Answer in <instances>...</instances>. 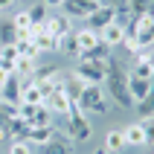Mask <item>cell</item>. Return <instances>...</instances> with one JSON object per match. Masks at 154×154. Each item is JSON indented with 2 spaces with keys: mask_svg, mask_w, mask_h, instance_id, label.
Segmentation results:
<instances>
[{
  "mask_svg": "<svg viewBox=\"0 0 154 154\" xmlns=\"http://www.w3.org/2000/svg\"><path fill=\"white\" fill-rule=\"evenodd\" d=\"M67 116H70V122H67V134H64V137H67L70 143H87V140L93 137V125L87 122V113L79 111L76 99H70Z\"/></svg>",
  "mask_w": 154,
  "mask_h": 154,
  "instance_id": "obj_2",
  "label": "cell"
},
{
  "mask_svg": "<svg viewBox=\"0 0 154 154\" xmlns=\"http://www.w3.org/2000/svg\"><path fill=\"white\" fill-rule=\"evenodd\" d=\"M17 41V29L12 20H0V47L3 44H15Z\"/></svg>",
  "mask_w": 154,
  "mask_h": 154,
  "instance_id": "obj_22",
  "label": "cell"
},
{
  "mask_svg": "<svg viewBox=\"0 0 154 154\" xmlns=\"http://www.w3.org/2000/svg\"><path fill=\"white\" fill-rule=\"evenodd\" d=\"M6 128H9V137H15V140H26V134H29V122L20 119V116H12V119L6 122Z\"/></svg>",
  "mask_w": 154,
  "mask_h": 154,
  "instance_id": "obj_17",
  "label": "cell"
},
{
  "mask_svg": "<svg viewBox=\"0 0 154 154\" xmlns=\"http://www.w3.org/2000/svg\"><path fill=\"white\" fill-rule=\"evenodd\" d=\"M38 154H73V143H70L64 134H55L50 143L38 146Z\"/></svg>",
  "mask_w": 154,
  "mask_h": 154,
  "instance_id": "obj_13",
  "label": "cell"
},
{
  "mask_svg": "<svg viewBox=\"0 0 154 154\" xmlns=\"http://www.w3.org/2000/svg\"><path fill=\"white\" fill-rule=\"evenodd\" d=\"M26 15H29V20H32L35 26H44V20H47V17H50V6H47V3H35V6H29L26 9Z\"/></svg>",
  "mask_w": 154,
  "mask_h": 154,
  "instance_id": "obj_19",
  "label": "cell"
},
{
  "mask_svg": "<svg viewBox=\"0 0 154 154\" xmlns=\"http://www.w3.org/2000/svg\"><path fill=\"white\" fill-rule=\"evenodd\" d=\"M55 134H58V131L52 128V125H32L29 134H26V143H29L32 148H38V146H44V143H50Z\"/></svg>",
  "mask_w": 154,
  "mask_h": 154,
  "instance_id": "obj_14",
  "label": "cell"
},
{
  "mask_svg": "<svg viewBox=\"0 0 154 154\" xmlns=\"http://www.w3.org/2000/svg\"><path fill=\"white\" fill-rule=\"evenodd\" d=\"M134 108H137V116H140V122H151V116H154V105H151V99L134 102Z\"/></svg>",
  "mask_w": 154,
  "mask_h": 154,
  "instance_id": "obj_24",
  "label": "cell"
},
{
  "mask_svg": "<svg viewBox=\"0 0 154 154\" xmlns=\"http://www.w3.org/2000/svg\"><path fill=\"white\" fill-rule=\"evenodd\" d=\"M12 23H15V29H17V38H23V35L29 32V26H32V20H29V15H26V9H20V12L12 17Z\"/></svg>",
  "mask_w": 154,
  "mask_h": 154,
  "instance_id": "obj_23",
  "label": "cell"
},
{
  "mask_svg": "<svg viewBox=\"0 0 154 154\" xmlns=\"http://www.w3.org/2000/svg\"><path fill=\"white\" fill-rule=\"evenodd\" d=\"M12 73H15V76H32L35 73V58H17Z\"/></svg>",
  "mask_w": 154,
  "mask_h": 154,
  "instance_id": "obj_26",
  "label": "cell"
},
{
  "mask_svg": "<svg viewBox=\"0 0 154 154\" xmlns=\"http://www.w3.org/2000/svg\"><path fill=\"white\" fill-rule=\"evenodd\" d=\"M143 12H151V0H128V15H143Z\"/></svg>",
  "mask_w": 154,
  "mask_h": 154,
  "instance_id": "obj_27",
  "label": "cell"
},
{
  "mask_svg": "<svg viewBox=\"0 0 154 154\" xmlns=\"http://www.w3.org/2000/svg\"><path fill=\"white\" fill-rule=\"evenodd\" d=\"M76 105H79L82 113H99V116L108 113V96H105L102 85H85L79 99H76Z\"/></svg>",
  "mask_w": 154,
  "mask_h": 154,
  "instance_id": "obj_3",
  "label": "cell"
},
{
  "mask_svg": "<svg viewBox=\"0 0 154 154\" xmlns=\"http://www.w3.org/2000/svg\"><path fill=\"white\" fill-rule=\"evenodd\" d=\"M108 6H113L116 12H122V9L128 12V0H108Z\"/></svg>",
  "mask_w": 154,
  "mask_h": 154,
  "instance_id": "obj_30",
  "label": "cell"
},
{
  "mask_svg": "<svg viewBox=\"0 0 154 154\" xmlns=\"http://www.w3.org/2000/svg\"><path fill=\"white\" fill-rule=\"evenodd\" d=\"M113 15H116V9H113V6H108V3H102V6L96 9L93 15L87 17V26H90L93 32H99V29H105L108 23H113Z\"/></svg>",
  "mask_w": 154,
  "mask_h": 154,
  "instance_id": "obj_10",
  "label": "cell"
},
{
  "mask_svg": "<svg viewBox=\"0 0 154 154\" xmlns=\"http://www.w3.org/2000/svg\"><path fill=\"white\" fill-rule=\"evenodd\" d=\"M0 102H9V105H20V76H12L3 82L0 87Z\"/></svg>",
  "mask_w": 154,
  "mask_h": 154,
  "instance_id": "obj_12",
  "label": "cell"
},
{
  "mask_svg": "<svg viewBox=\"0 0 154 154\" xmlns=\"http://www.w3.org/2000/svg\"><path fill=\"white\" fill-rule=\"evenodd\" d=\"M15 6V0H0V12H3V9H12Z\"/></svg>",
  "mask_w": 154,
  "mask_h": 154,
  "instance_id": "obj_32",
  "label": "cell"
},
{
  "mask_svg": "<svg viewBox=\"0 0 154 154\" xmlns=\"http://www.w3.org/2000/svg\"><path fill=\"white\" fill-rule=\"evenodd\" d=\"M93 154H111V151H108V148H105V146H102V148H96V151H93Z\"/></svg>",
  "mask_w": 154,
  "mask_h": 154,
  "instance_id": "obj_33",
  "label": "cell"
},
{
  "mask_svg": "<svg viewBox=\"0 0 154 154\" xmlns=\"http://www.w3.org/2000/svg\"><path fill=\"white\" fill-rule=\"evenodd\" d=\"M15 50H17V58H41V52H38V47H35L32 41H26V38H17L15 41Z\"/></svg>",
  "mask_w": 154,
  "mask_h": 154,
  "instance_id": "obj_18",
  "label": "cell"
},
{
  "mask_svg": "<svg viewBox=\"0 0 154 154\" xmlns=\"http://www.w3.org/2000/svg\"><path fill=\"white\" fill-rule=\"evenodd\" d=\"M125 79H128V73H125L111 55V58H108V76H105L102 85H108V93H111V99L119 105V108H134V99H131V93H128Z\"/></svg>",
  "mask_w": 154,
  "mask_h": 154,
  "instance_id": "obj_1",
  "label": "cell"
},
{
  "mask_svg": "<svg viewBox=\"0 0 154 154\" xmlns=\"http://www.w3.org/2000/svg\"><path fill=\"white\" fill-rule=\"evenodd\" d=\"M134 73L131 76H140V79H154V58H151V50H140L134 55Z\"/></svg>",
  "mask_w": 154,
  "mask_h": 154,
  "instance_id": "obj_11",
  "label": "cell"
},
{
  "mask_svg": "<svg viewBox=\"0 0 154 154\" xmlns=\"http://www.w3.org/2000/svg\"><path fill=\"white\" fill-rule=\"evenodd\" d=\"M151 125L154 122H131L122 128V140L125 148H146L151 146Z\"/></svg>",
  "mask_w": 154,
  "mask_h": 154,
  "instance_id": "obj_5",
  "label": "cell"
},
{
  "mask_svg": "<svg viewBox=\"0 0 154 154\" xmlns=\"http://www.w3.org/2000/svg\"><path fill=\"white\" fill-rule=\"evenodd\" d=\"M99 38H102V44H108V47H119L122 41H125V26L119 23H108L105 29H99Z\"/></svg>",
  "mask_w": 154,
  "mask_h": 154,
  "instance_id": "obj_15",
  "label": "cell"
},
{
  "mask_svg": "<svg viewBox=\"0 0 154 154\" xmlns=\"http://www.w3.org/2000/svg\"><path fill=\"white\" fill-rule=\"evenodd\" d=\"M105 148H108V151H122V148H125V140H122L119 128H111L105 134Z\"/></svg>",
  "mask_w": 154,
  "mask_h": 154,
  "instance_id": "obj_21",
  "label": "cell"
},
{
  "mask_svg": "<svg viewBox=\"0 0 154 154\" xmlns=\"http://www.w3.org/2000/svg\"><path fill=\"white\" fill-rule=\"evenodd\" d=\"M9 154H32V146L26 143V140H12V148Z\"/></svg>",
  "mask_w": 154,
  "mask_h": 154,
  "instance_id": "obj_28",
  "label": "cell"
},
{
  "mask_svg": "<svg viewBox=\"0 0 154 154\" xmlns=\"http://www.w3.org/2000/svg\"><path fill=\"white\" fill-rule=\"evenodd\" d=\"M82 87H85V82H82V79H76V76L64 79V93H67L70 99H79V93H82Z\"/></svg>",
  "mask_w": 154,
  "mask_h": 154,
  "instance_id": "obj_25",
  "label": "cell"
},
{
  "mask_svg": "<svg viewBox=\"0 0 154 154\" xmlns=\"http://www.w3.org/2000/svg\"><path fill=\"white\" fill-rule=\"evenodd\" d=\"M70 76L82 79L85 85H102L108 76V61H76Z\"/></svg>",
  "mask_w": 154,
  "mask_h": 154,
  "instance_id": "obj_4",
  "label": "cell"
},
{
  "mask_svg": "<svg viewBox=\"0 0 154 154\" xmlns=\"http://www.w3.org/2000/svg\"><path fill=\"white\" fill-rule=\"evenodd\" d=\"M44 29H47V32H50L52 38L58 41V38H64V35H67L73 26H70V17L61 12V15H50V17H47V20H44Z\"/></svg>",
  "mask_w": 154,
  "mask_h": 154,
  "instance_id": "obj_9",
  "label": "cell"
},
{
  "mask_svg": "<svg viewBox=\"0 0 154 154\" xmlns=\"http://www.w3.org/2000/svg\"><path fill=\"white\" fill-rule=\"evenodd\" d=\"M44 3H47L50 9H61V3H64V0H44Z\"/></svg>",
  "mask_w": 154,
  "mask_h": 154,
  "instance_id": "obj_31",
  "label": "cell"
},
{
  "mask_svg": "<svg viewBox=\"0 0 154 154\" xmlns=\"http://www.w3.org/2000/svg\"><path fill=\"white\" fill-rule=\"evenodd\" d=\"M76 32V44H79V52L90 50V47H96L99 44V32H93L90 26H85V29H73Z\"/></svg>",
  "mask_w": 154,
  "mask_h": 154,
  "instance_id": "obj_16",
  "label": "cell"
},
{
  "mask_svg": "<svg viewBox=\"0 0 154 154\" xmlns=\"http://www.w3.org/2000/svg\"><path fill=\"white\" fill-rule=\"evenodd\" d=\"M58 50L64 52V55H73V58H79V44H76V32L70 29L64 38H58Z\"/></svg>",
  "mask_w": 154,
  "mask_h": 154,
  "instance_id": "obj_20",
  "label": "cell"
},
{
  "mask_svg": "<svg viewBox=\"0 0 154 154\" xmlns=\"http://www.w3.org/2000/svg\"><path fill=\"white\" fill-rule=\"evenodd\" d=\"M122 44H125V50H128L131 55H137V52H140V44H137V35H125V41H122Z\"/></svg>",
  "mask_w": 154,
  "mask_h": 154,
  "instance_id": "obj_29",
  "label": "cell"
},
{
  "mask_svg": "<svg viewBox=\"0 0 154 154\" xmlns=\"http://www.w3.org/2000/svg\"><path fill=\"white\" fill-rule=\"evenodd\" d=\"M102 3L105 0H64L61 3V12L67 17H73V20H87Z\"/></svg>",
  "mask_w": 154,
  "mask_h": 154,
  "instance_id": "obj_6",
  "label": "cell"
},
{
  "mask_svg": "<svg viewBox=\"0 0 154 154\" xmlns=\"http://www.w3.org/2000/svg\"><path fill=\"white\" fill-rule=\"evenodd\" d=\"M128 85V93L134 102H143V99H151V79H140V76H128L125 79Z\"/></svg>",
  "mask_w": 154,
  "mask_h": 154,
  "instance_id": "obj_8",
  "label": "cell"
},
{
  "mask_svg": "<svg viewBox=\"0 0 154 154\" xmlns=\"http://www.w3.org/2000/svg\"><path fill=\"white\" fill-rule=\"evenodd\" d=\"M17 116L29 125H52V113L47 105H17Z\"/></svg>",
  "mask_w": 154,
  "mask_h": 154,
  "instance_id": "obj_7",
  "label": "cell"
}]
</instances>
